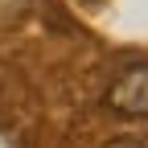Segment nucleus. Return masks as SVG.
Returning a JSON list of instances; mask_svg holds the SVG:
<instances>
[{"mask_svg": "<svg viewBox=\"0 0 148 148\" xmlns=\"http://www.w3.org/2000/svg\"><path fill=\"white\" fill-rule=\"evenodd\" d=\"M107 103L119 111V115H136L148 119V66H127L107 90Z\"/></svg>", "mask_w": 148, "mask_h": 148, "instance_id": "nucleus-1", "label": "nucleus"}, {"mask_svg": "<svg viewBox=\"0 0 148 148\" xmlns=\"http://www.w3.org/2000/svg\"><path fill=\"white\" fill-rule=\"evenodd\" d=\"M25 8H29V0H0V25H12Z\"/></svg>", "mask_w": 148, "mask_h": 148, "instance_id": "nucleus-2", "label": "nucleus"}, {"mask_svg": "<svg viewBox=\"0 0 148 148\" xmlns=\"http://www.w3.org/2000/svg\"><path fill=\"white\" fill-rule=\"evenodd\" d=\"M107 148H148V140H115V144H107Z\"/></svg>", "mask_w": 148, "mask_h": 148, "instance_id": "nucleus-3", "label": "nucleus"}]
</instances>
